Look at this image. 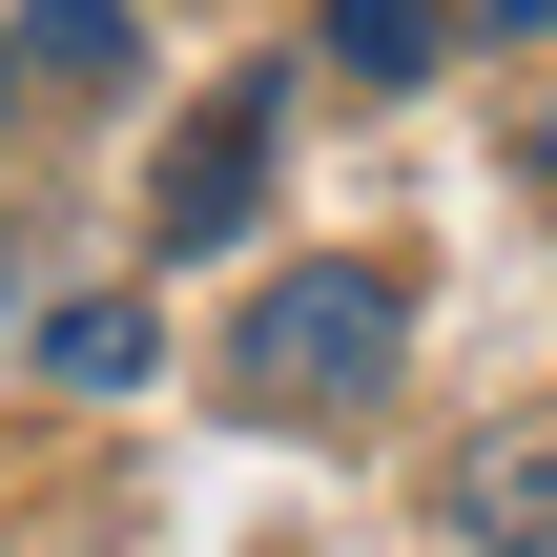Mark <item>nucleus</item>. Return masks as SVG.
Masks as SVG:
<instances>
[{"label": "nucleus", "mask_w": 557, "mask_h": 557, "mask_svg": "<svg viewBox=\"0 0 557 557\" xmlns=\"http://www.w3.org/2000/svg\"><path fill=\"white\" fill-rule=\"evenodd\" d=\"M372 372H393V289H372V269H269L248 331H227V393H248V413H331V393H372Z\"/></svg>", "instance_id": "1"}, {"label": "nucleus", "mask_w": 557, "mask_h": 557, "mask_svg": "<svg viewBox=\"0 0 557 557\" xmlns=\"http://www.w3.org/2000/svg\"><path fill=\"white\" fill-rule=\"evenodd\" d=\"M248 207H269V83H227V103L165 145V248H227Z\"/></svg>", "instance_id": "2"}, {"label": "nucleus", "mask_w": 557, "mask_h": 557, "mask_svg": "<svg viewBox=\"0 0 557 557\" xmlns=\"http://www.w3.org/2000/svg\"><path fill=\"white\" fill-rule=\"evenodd\" d=\"M455 537H496V557L557 537V434H475L455 455Z\"/></svg>", "instance_id": "3"}, {"label": "nucleus", "mask_w": 557, "mask_h": 557, "mask_svg": "<svg viewBox=\"0 0 557 557\" xmlns=\"http://www.w3.org/2000/svg\"><path fill=\"white\" fill-rule=\"evenodd\" d=\"M41 372H62V393H145V372H165V331H145L124 289H83V310H41Z\"/></svg>", "instance_id": "4"}, {"label": "nucleus", "mask_w": 557, "mask_h": 557, "mask_svg": "<svg viewBox=\"0 0 557 557\" xmlns=\"http://www.w3.org/2000/svg\"><path fill=\"white\" fill-rule=\"evenodd\" d=\"M434 41H455V0H331V62L351 83H434Z\"/></svg>", "instance_id": "5"}, {"label": "nucleus", "mask_w": 557, "mask_h": 557, "mask_svg": "<svg viewBox=\"0 0 557 557\" xmlns=\"http://www.w3.org/2000/svg\"><path fill=\"white\" fill-rule=\"evenodd\" d=\"M124 41H145L124 0H21V62L41 83H124Z\"/></svg>", "instance_id": "6"}, {"label": "nucleus", "mask_w": 557, "mask_h": 557, "mask_svg": "<svg viewBox=\"0 0 557 557\" xmlns=\"http://www.w3.org/2000/svg\"><path fill=\"white\" fill-rule=\"evenodd\" d=\"M475 21H517V41H537V21H557V0H475Z\"/></svg>", "instance_id": "7"}, {"label": "nucleus", "mask_w": 557, "mask_h": 557, "mask_svg": "<svg viewBox=\"0 0 557 557\" xmlns=\"http://www.w3.org/2000/svg\"><path fill=\"white\" fill-rule=\"evenodd\" d=\"M0 83H21V41H0Z\"/></svg>", "instance_id": "8"}]
</instances>
